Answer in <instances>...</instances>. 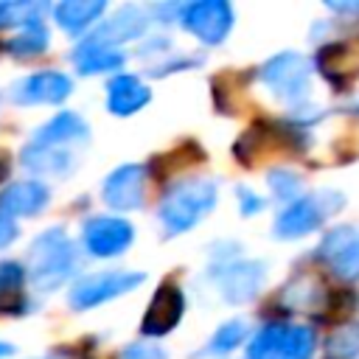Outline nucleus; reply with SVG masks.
I'll return each mask as SVG.
<instances>
[{
    "instance_id": "f257e3e1",
    "label": "nucleus",
    "mask_w": 359,
    "mask_h": 359,
    "mask_svg": "<svg viewBox=\"0 0 359 359\" xmlns=\"http://www.w3.org/2000/svg\"><path fill=\"white\" fill-rule=\"evenodd\" d=\"M216 205V182L210 180H182L163 196L160 205V222L165 233L177 236L191 230L208 210Z\"/></svg>"
},
{
    "instance_id": "f03ea898",
    "label": "nucleus",
    "mask_w": 359,
    "mask_h": 359,
    "mask_svg": "<svg viewBox=\"0 0 359 359\" xmlns=\"http://www.w3.org/2000/svg\"><path fill=\"white\" fill-rule=\"evenodd\" d=\"M73 261H76V250L62 227L39 233L28 250V269H31L34 286L42 292L59 286L70 275Z\"/></svg>"
},
{
    "instance_id": "7ed1b4c3",
    "label": "nucleus",
    "mask_w": 359,
    "mask_h": 359,
    "mask_svg": "<svg viewBox=\"0 0 359 359\" xmlns=\"http://www.w3.org/2000/svg\"><path fill=\"white\" fill-rule=\"evenodd\" d=\"M146 280L143 272H129V269H112V272H95V275H84L73 283L70 289V306L73 309H93L101 306L118 294L132 292L135 286H140Z\"/></svg>"
},
{
    "instance_id": "20e7f679",
    "label": "nucleus",
    "mask_w": 359,
    "mask_h": 359,
    "mask_svg": "<svg viewBox=\"0 0 359 359\" xmlns=\"http://www.w3.org/2000/svg\"><path fill=\"white\" fill-rule=\"evenodd\" d=\"M261 81L280 101H300L309 93V62L300 53L286 50V53H280L264 65Z\"/></svg>"
},
{
    "instance_id": "39448f33",
    "label": "nucleus",
    "mask_w": 359,
    "mask_h": 359,
    "mask_svg": "<svg viewBox=\"0 0 359 359\" xmlns=\"http://www.w3.org/2000/svg\"><path fill=\"white\" fill-rule=\"evenodd\" d=\"M182 28L205 45H219L233 28V8L224 0H199L182 11Z\"/></svg>"
},
{
    "instance_id": "423d86ee",
    "label": "nucleus",
    "mask_w": 359,
    "mask_h": 359,
    "mask_svg": "<svg viewBox=\"0 0 359 359\" xmlns=\"http://www.w3.org/2000/svg\"><path fill=\"white\" fill-rule=\"evenodd\" d=\"M143 188H146V168L137 163H126L107 177L101 196L112 210H137L143 205Z\"/></svg>"
},
{
    "instance_id": "0eeeda50",
    "label": "nucleus",
    "mask_w": 359,
    "mask_h": 359,
    "mask_svg": "<svg viewBox=\"0 0 359 359\" xmlns=\"http://www.w3.org/2000/svg\"><path fill=\"white\" fill-rule=\"evenodd\" d=\"M135 238V230L129 222L115 216H98L84 224V247L98 258L121 255Z\"/></svg>"
},
{
    "instance_id": "6e6552de",
    "label": "nucleus",
    "mask_w": 359,
    "mask_h": 359,
    "mask_svg": "<svg viewBox=\"0 0 359 359\" xmlns=\"http://www.w3.org/2000/svg\"><path fill=\"white\" fill-rule=\"evenodd\" d=\"M182 309H185L182 292L174 283H163L154 292V297H151V303H149V309L143 314V323H140L143 337H163V334H168L180 323Z\"/></svg>"
},
{
    "instance_id": "1a4fd4ad",
    "label": "nucleus",
    "mask_w": 359,
    "mask_h": 359,
    "mask_svg": "<svg viewBox=\"0 0 359 359\" xmlns=\"http://www.w3.org/2000/svg\"><path fill=\"white\" fill-rule=\"evenodd\" d=\"M70 90H73V84L65 73L42 70V73L25 76L20 84H14L11 101L14 104H59L70 95Z\"/></svg>"
},
{
    "instance_id": "9d476101",
    "label": "nucleus",
    "mask_w": 359,
    "mask_h": 359,
    "mask_svg": "<svg viewBox=\"0 0 359 359\" xmlns=\"http://www.w3.org/2000/svg\"><path fill=\"white\" fill-rule=\"evenodd\" d=\"M320 255L337 275L356 280L359 278V230L353 227L331 230L320 244Z\"/></svg>"
},
{
    "instance_id": "9b49d317",
    "label": "nucleus",
    "mask_w": 359,
    "mask_h": 359,
    "mask_svg": "<svg viewBox=\"0 0 359 359\" xmlns=\"http://www.w3.org/2000/svg\"><path fill=\"white\" fill-rule=\"evenodd\" d=\"M320 199H323V194H320V196H309V199H294V202L278 216V222H275V236H280V238H297V236L311 233V230L323 222V216L331 213V208L320 205Z\"/></svg>"
},
{
    "instance_id": "f8f14e48",
    "label": "nucleus",
    "mask_w": 359,
    "mask_h": 359,
    "mask_svg": "<svg viewBox=\"0 0 359 359\" xmlns=\"http://www.w3.org/2000/svg\"><path fill=\"white\" fill-rule=\"evenodd\" d=\"M48 205V188L39 180L11 182L0 191V213L3 216H34Z\"/></svg>"
},
{
    "instance_id": "ddd939ff",
    "label": "nucleus",
    "mask_w": 359,
    "mask_h": 359,
    "mask_svg": "<svg viewBox=\"0 0 359 359\" xmlns=\"http://www.w3.org/2000/svg\"><path fill=\"white\" fill-rule=\"evenodd\" d=\"M149 101H151L149 87H143L140 79L132 73H121L107 84V107L112 115H135Z\"/></svg>"
},
{
    "instance_id": "4468645a",
    "label": "nucleus",
    "mask_w": 359,
    "mask_h": 359,
    "mask_svg": "<svg viewBox=\"0 0 359 359\" xmlns=\"http://www.w3.org/2000/svg\"><path fill=\"white\" fill-rule=\"evenodd\" d=\"M261 278H264L261 264H252V261L233 264V266L222 269V275H219V289H222L224 300H230V303H247V300L258 292Z\"/></svg>"
},
{
    "instance_id": "2eb2a0df",
    "label": "nucleus",
    "mask_w": 359,
    "mask_h": 359,
    "mask_svg": "<svg viewBox=\"0 0 359 359\" xmlns=\"http://www.w3.org/2000/svg\"><path fill=\"white\" fill-rule=\"evenodd\" d=\"M146 25H149V20H146V14H143L137 6H123V8H121L115 17H109L90 39L104 42V45H115V42L140 36V34L146 31Z\"/></svg>"
},
{
    "instance_id": "dca6fc26",
    "label": "nucleus",
    "mask_w": 359,
    "mask_h": 359,
    "mask_svg": "<svg viewBox=\"0 0 359 359\" xmlns=\"http://www.w3.org/2000/svg\"><path fill=\"white\" fill-rule=\"evenodd\" d=\"M79 70L84 76H93V73H104V70H115L123 65V50H118L115 45H104V42H95V39H87L76 48L73 53Z\"/></svg>"
},
{
    "instance_id": "f3484780",
    "label": "nucleus",
    "mask_w": 359,
    "mask_h": 359,
    "mask_svg": "<svg viewBox=\"0 0 359 359\" xmlns=\"http://www.w3.org/2000/svg\"><path fill=\"white\" fill-rule=\"evenodd\" d=\"M104 0H65L53 6V17L67 34H79L87 25H93L104 14Z\"/></svg>"
},
{
    "instance_id": "a211bd4d",
    "label": "nucleus",
    "mask_w": 359,
    "mask_h": 359,
    "mask_svg": "<svg viewBox=\"0 0 359 359\" xmlns=\"http://www.w3.org/2000/svg\"><path fill=\"white\" fill-rule=\"evenodd\" d=\"M70 140H87V123L76 112H59L53 115L34 137V143L42 146H65Z\"/></svg>"
},
{
    "instance_id": "6ab92c4d",
    "label": "nucleus",
    "mask_w": 359,
    "mask_h": 359,
    "mask_svg": "<svg viewBox=\"0 0 359 359\" xmlns=\"http://www.w3.org/2000/svg\"><path fill=\"white\" fill-rule=\"evenodd\" d=\"M22 165L36 174H65L73 165V154L62 146H42L31 140L22 149Z\"/></svg>"
},
{
    "instance_id": "aec40b11",
    "label": "nucleus",
    "mask_w": 359,
    "mask_h": 359,
    "mask_svg": "<svg viewBox=\"0 0 359 359\" xmlns=\"http://www.w3.org/2000/svg\"><path fill=\"white\" fill-rule=\"evenodd\" d=\"M22 266L14 261H0V311H14L20 306Z\"/></svg>"
},
{
    "instance_id": "412c9836",
    "label": "nucleus",
    "mask_w": 359,
    "mask_h": 359,
    "mask_svg": "<svg viewBox=\"0 0 359 359\" xmlns=\"http://www.w3.org/2000/svg\"><path fill=\"white\" fill-rule=\"evenodd\" d=\"M314 331L309 325H286L283 342H280V353L286 359H309L314 353Z\"/></svg>"
},
{
    "instance_id": "4be33fe9",
    "label": "nucleus",
    "mask_w": 359,
    "mask_h": 359,
    "mask_svg": "<svg viewBox=\"0 0 359 359\" xmlns=\"http://www.w3.org/2000/svg\"><path fill=\"white\" fill-rule=\"evenodd\" d=\"M48 48V28L42 22L28 25L25 31H20L11 42H8V53L11 56H36Z\"/></svg>"
},
{
    "instance_id": "5701e85b",
    "label": "nucleus",
    "mask_w": 359,
    "mask_h": 359,
    "mask_svg": "<svg viewBox=\"0 0 359 359\" xmlns=\"http://www.w3.org/2000/svg\"><path fill=\"white\" fill-rule=\"evenodd\" d=\"M45 11V3H0V28L11 25H34L39 22V14Z\"/></svg>"
},
{
    "instance_id": "b1692460",
    "label": "nucleus",
    "mask_w": 359,
    "mask_h": 359,
    "mask_svg": "<svg viewBox=\"0 0 359 359\" xmlns=\"http://www.w3.org/2000/svg\"><path fill=\"white\" fill-rule=\"evenodd\" d=\"M359 353V325H345L334 331L325 342V356L328 359H351Z\"/></svg>"
},
{
    "instance_id": "393cba45",
    "label": "nucleus",
    "mask_w": 359,
    "mask_h": 359,
    "mask_svg": "<svg viewBox=\"0 0 359 359\" xmlns=\"http://www.w3.org/2000/svg\"><path fill=\"white\" fill-rule=\"evenodd\" d=\"M283 334H286V325H280V323H272V325L261 328L258 337L250 345V359H266L272 353H280Z\"/></svg>"
},
{
    "instance_id": "a878e982",
    "label": "nucleus",
    "mask_w": 359,
    "mask_h": 359,
    "mask_svg": "<svg viewBox=\"0 0 359 359\" xmlns=\"http://www.w3.org/2000/svg\"><path fill=\"white\" fill-rule=\"evenodd\" d=\"M247 337V323L244 320H230L224 325L216 328L213 339H210V348L213 351H233L236 345H241Z\"/></svg>"
},
{
    "instance_id": "bb28decb",
    "label": "nucleus",
    "mask_w": 359,
    "mask_h": 359,
    "mask_svg": "<svg viewBox=\"0 0 359 359\" xmlns=\"http://www.w3.org/2000/svg\"><path fill=\"white\" fill-rule=\"evenodd\" d=\"M269 185L280 199H292L300 191V180L292 171H269Z\"/></svg>"
},
{
    "instance_id": "cd10ccee",
    "label": "nucleus",
    "mask_w": 359,
    "mask_h": 359,
    "mask_svg": "<svg viewBox=\"0 0 359 359\" xmlns=\"http://www.w3.org/2000/svg\"><path fill=\"white\" fill-rule=\"evenodd\" d=\"M121 359H168V356L163 348H157L151 342H135L121 353Z\"/></svg>"
},
{
    "instance_id": "c85d7f7f",
    "label": "nucleus",
    "mask_w": 359,
    "mask_h": 359,
    "mask_svg": "<svg viewBox=\"0 0 359 359\" xmlns=\"http://www.w3.org/2000/svg\"><path fill=\"white\" fill-rule=\"evenodd\" d=\"M14 238H17V227H14V222H11L8 216H3V213H0V247L11 244Z\"/></svg>"
},
{
    "instance_id": "c756f323",
    "label": "nucleus",
    "mask_w": 359,
    "mask_h": 359,
    "mask_svg": "<svg viewBox=\"0 0 359 359\" xmlns=\"http://www.w3.org/2000/svg\"><path fill=\"white\" fill-rule=\"evenodd\" d=\"M238 194L244 196V202H241V210H244V213H255V210H261V208H264V202H261V199H258L252 191L238 188Z\"/></svg>"
},
{
    "instance_id": "7c9ffc66",
    "label": "nucleus",
    "mask_w": 359,
    "mask_h": 359,
    "mask_svg": "<svg viewBox=\"0 0 359 359\" xmlns=\"http://www.w3.org/2000/svg\"><path fill=\"white\" fill-rule=\"evenodd\" d=\"M337 11H359V3H328Z\"/></svg>"
},
{
    "instance_id": "2f4dec72",
    "label": "nucleus",
    "mask_w": 359,
    "mask_h": 359,
    "mask_svg": "<svg viewBox=\"0 0 359 359\" xmlns=\"http://www.w3.org/2000/svg\"><path fill=\"white\" fill-rule=\"evenodd\" d=\"M11 351H14V348H11V345H6V342H0V356H8V353H11Z\"/></svg>"
}]
</instances>
